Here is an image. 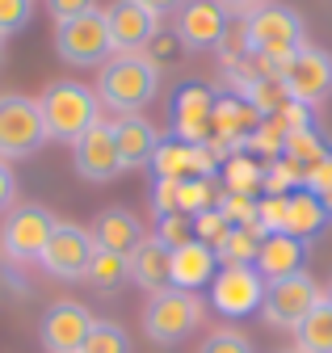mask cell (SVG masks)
Instances as JSON below:
<instances>
[{
  "instance_id": "cell-30",
  "label": "cell",
  "mask_w": 332,
  "mask_h": 353,
  "mask_svg": "<svg viewBox=\"0 0 332 353\" xmlns=\"http://www.w3.org/2000/svg\"><path fill=\"white\" fill-rule=\"evenodd\" d=\"M286 156L295 164H303V176H307V168L328 156V143L315 135V126L311 130H295V135H286Z\"/></svg>"
},
{
  "instance_id": "cell-39",
  "label": "cell",
  "mask_w": 332,
  "mask_h": 353,
  "mask_svg": "<svg viewBox=\"0 0 332 353\" xmlns=\"http://www.w3.org/2000/svg\"><path fill=\"white\" fill-rule=\"evenodd\" d=\"M320 198H324V206H328V214H332V185H328V190H324Z\"/></svg>"
},
{
  "instance_id": "cell-40",
  "label": "cell",
  "mask_w": 332,
  "mask_h": 353,
  "mask_svg": "<svg viewBox=\"0 0 332 353\" xmlns=\"http://www.w3.org/2000/svg\"><path fill=\"white\" fill-rule=\"evenodd\" d=\"M9 286H13V278H9L5 270H0V290H9Z\"/></svg>"
},
{
  "instance_id": "cell-10",
  "label": "cell",
  "mask_w": 332,
  "mask_h": 353,
  "mask_svg": "<svg viewBox=\"0 0 332 353\" xmlns=\"http://www.w3.org/2000/svg\"><path fill=\"white\" fill-rule=\"evenodd\" d=\"M97 244H93V232L89 228H80V223H55L43 256H38V265L59 278V282H76V278H85L89 274V261H93Z\"/></svg>"
},
{
  "instance_id": "cell-5",
  "label": "cell",
  "mask_w": 332,
  "mask_h": 353,
  "mask_svg": "<svg viewBox=\"0 0 332 353\" xmlns=\"http://www.w3.org/2000/svg\"><path fill=\"white\" fill-rule=\"evenodd\" d=\"M47 139L51 135H47L43 110H38L34 97L0 93V160H25Z\"/></svg>"
},
{
  "instance_id": "cell-16",
  "label": "cell",
  "mask_w": 332,
  "mask_h": 353,
  "mask_svg": "<svg viewBox=\"0 0 332 353\" xmlns=\"http://www.w3.org/2000/svg\"><path fill=\"white\" fill-rule=\"evenodd\" d=\"M93 328V312L85 303H55L51 312L43 316V328H38V336H43V349L47 353H80V345H85Z\"/></svg>"
},
{
  "instance_id": "cell-37",
  "label": "cell",
  "mask_w": 332,
  "mask_h": 353,
  "mask_svg": "<svg viewBox=\"0 0 332 353\" xmlns=\"http://www.w3.org/2000/svg\"><path fill=\"white\" fill-rule=\"evenodd\" d=\"M139 5H143L147 13H156V17H169V13H181L185 0H139Z\"/></svg>"
},
{
  "instance_id": "cell-7",
  "label": "cell",
  "mask_w": 332,
  "mask_h": 353,
  "mask_svg": "<svg viewBox=\"0 0 332 353\" xmlns=\"http://www.w3.org/2000/svg\"><path fill=\"white\" fill-rule=\"evenodd\" d=\"M59 219L47 210V206H38V202H25V206H13L5 214V228H0V252H5L9 261L17 265H30L43 256L51 232H55Z\"/></svg>"
},
{
  "instance_id": "cell-28",
  "label": "cell",
  "mask_w": 332,
  "mask_h": 353,
  "mask_svg": "<svg viewBox=\"0 0 332 353\" xmlns=\"http://www.w3.org/2000/svg\"><path fill=\"white\" fill-rule=\"evenodd\" d=\"M244 97L257 105V114H261V118L278 114L286 101H295V97L286 93V84H282V76H278V72H273V76H265V80H257V84H248V88H244Z\"/></svg>"
},
{
  "instance_id": "cell-6",
  "label": "cell",
  "mask_w": 332,
  "mask_h": 353,
  "mask_svg": "<svg viewBox=\"0 0 332 353\" xmlns=\"http://www.w3.org/2000/svg\"><path fill=\"white\" fill-rule=\"evenodd\" d=\"M324 299V290L315 286V278L307 270L299 274H286V278H273L265 282V299H261V320L269 328H286V332H295L307 316H311V307Z\"/></svg>"
},
{
  "instance_id": "cell-41",
  "label": "cell",
  "mask_w": 332,
  "mask_h": 353,
  "mask_svg": "<svg viewBox=\"0 0 332 353\" xmlns=\"http://www.w3.org/2000/svg\"><path fill=\"white\" fill-rule=\"evenodd\" d=\"M324 299H328V303H332V282H328V294H324Z\"/></svg>"
},
{
  "instance_id": "cell-27",
  "label": "cell",
  "mask_w": 332,
  "mask_h": 353,
  "mask_svg": "<svg viewBox=\"0 0 332 353\" xmlns=\"http://www.w3.org/2000/svg\"><path fill=\"white\" fill-rule=\"evenodd\" d=\"M80 353H131V336H127V328L114 324V320H93Z\"/></svg>"
},
{
  "instance_id": "cell-29",
  "label": "cell",
  "mask_w": 332,
  "mask_h": 353,
  "mask_svg": "<svg viewBox=\"0 0 332 353\" xmlns=\"http://www.w3.org/2000/svg\"><path fill=\"white\" fill-rule=\"evenodd\" d=\"M303 190V164H295L286 152L265 164V194H295Z\"/></svg>"
},
{
  "instance_id": "cell-43",
  "label": "cell",
  "mask_w": 332,
  "mask_h": 353,
  "mask_svg": "<svg viewBox=\"0 0 332 353\" xmlns=\"http://www.w3.org/2000/svg\"><path fill=\"white\" fill-rule=\"evenodd\" d=\"M0 55H5V38H0Z\"/></svg>"
},
{
  "instance_id": "cell-31",
  "label": "cell",
  "mask_w": 332,
  "mask_h": 353,
  "mask_svg": "<svg viewBox=\"0 0 332 353\" xmlns=\"http://www.w3.org/2000/svg\"><path fill=\"white\" fill-rule=\"evenodd\" d=\"M156 240L164 248H181L194 240V214H160L156 219Z\"/></svg>"
},
{
  "instance_id": "cell-4",
  "label": "cell",
  "mask_w": 332,
  "mask_h": 353,
  "mask_svg": "<svg viewBox=\"0 0 332 353\" xmlns=\"http://www.w3.org/2000/svg\"><path fill=\"white\" fill-rule=\"evenodd\" d=\"M202 320V303L194 290H156L143 307V332L152 336V345H181Z\"/></svg>"
},
{
  "instance_id": "cell-23",
  "label": "cell",
  "mask_w": 332,
  "mask_h": 353,
  "mask_svg": "<svg viewBox=\"0 0 332 353\" xmlns=\"http://www.w3.org/2000/svg\"><path fill=\"white\" fill-rule=\"evenodd\" d=\"M219 181L227 194H244V198H261L265 194V164L244 156V152H231L223 164H219Z\"/></svg>"
},
{
  "instance_id": "cell-12",
  "label": "cell",
  "mask_w": 332,
  "mask_h": 353,
  "mask_svg": "<svg viewBox=\"0 0 332 353\" xmlns=\"http://www.w3.org/2000/svg\"><path fill=\"white\" fill-rule=\"evenodd\" d=\"M286 93L303 101V105H315L332 93V55L320 51V47H303L299 55H290L282 68H278Z\"/></svg>"
},
{
  "instance_id": "cell-22",
  "label": "cell",
  "mask_w": 332,
  "mask_h": 353,
  "mask_svg": "<svg viewBox=\"0 0 332 353\" xmlns=\"http://www.w3.org/2000/svg\"><path fill=\"white\" fill-rule=\"evenodd\" d=\"M328 206H324V198L320 194H311V190H295L286 198V228L282 232H290V236H299V240H315L324 228H328Z\"/></svg>"
},
{
  "instance_id": "cell-19",
  "label": "cell",
  "mask_w": 332,
  "mask_h": 353,
  "mask_svg": "<svg viewBox=\"0 0 332 353\" xmlns=\"http://www.w3.org/2000/svg\"><path fill=\"white\" fill-rule=\"evenodd\" d=\"M219 274V252L211 244H202V240H189L181 248H173V286L177 290H202V286H211V278Z\"/></svg>"
},
{
  "instance_id": "cell-34",
  "label": "cell",
  "mask_w": 332,
  "mask_h": 353,
  "mask_svg": "<svg viewBox=\"0 0 332 353\" xmlns=\"http://www.w3.org/2000/svg\"><path fill=\"white\" fill-rule=\"evenodd\" d=\"M198 353H257V349H253V341H248L244 332L223 328V332H215V336H206Z\"/></svg>"
},
{
  "instance_id": "cell-38",
  "label": "cell",
  "mask_w": 332,
  "mask_h": 353,
  "mask_svg": "<svg viewBox=\"0 0 332 353\" xmlns=\"http://www.w3.org/2000/svg\"><path fill=\"white\" fill-rule=\"evenodd\" d=\"M219 5H223V13H257L261 5H269V0H219Z\"/></svg>"
},
{
  "instance_id": "cell-1",
  "label": "cell",
  "mask_w": 332,
  "mask_h": 353,
  "mask_svg": "<svg viewBox=\"0 0 332 353\" xmlns=\"http://www.w3.org/2000/svg\"><path fill=\"white\" fill-rule=\"evenodd\" d=\"M160 88V63H152L143 51L135 55H110L97 76V97L101 105L118 114H139Z\"/></svg>"
},
{
  "instance_id": "cell-42",
  "label": "cell",
  "mask_w": 332,
  "mask_h": 353,
  "mask_svg": "<svg viewBox=\"0 0 332 353\" xmlns=\"http://www.w3.org/2000/svg\"><path fill=\"white\" fill-rule=\"evenodd\" d=\"M278 353H299V349H278Z\"/></svg>"
},
{
  "instance_id": "cell-25",
  "label": "cell",
  "mask_w": 332,
  "mask_h": 353,
  "mask_svg": "<svg viewBox=\"0 0 332 353\" xmlns=\"http://www.w3.org/2000/svg\"><path fill=\"white\" fill-rule=\"evenodd\" d=\"M295 349L299 353H332V303L320 299L311 316L295 328Z\"/></svg>"
},
{
  "instance_id": "cell-11",
  "label": "cell",
  "mask_w": 332,
  "mask_h": 353,
  "mask_svg": "<svg viewBox=\"0 0 332 353\" xmlns=\"http://www.w3.org/2000/svg\"><path fill=\"white\" fill-rule=\"evenodd\" d=\"M215 93L206 84H181L173 93V110H169V126H173V139L181 143H211V122H215Z\"/></svg>"
},
{
  "instance_id": "cell-33",
  "label": "cell",
  "mask_w": 332,
  "mask_h": 353,
  "mask_svg": "<svg viewBox=\"0 0 332 353\" xmlns=\"http://www.w3.org/2000/svg\"><path fill=\"white\" fill-rule=\"evenodd\" d=\"M34 17V0H0V38L25 30Z\"/></svg>"
},
{
  "instance_id": "cell-2",
  "label": "cell",
  "mask_w": 332,
  "mask_h": 353,
  "mask_svg": "<svg viewBox=\"0 0 332 353\" xmlns=\"http://www.w3.org/2000/svg\"><path fill=\"white\" fill-rule=\"evenodd\" d=\"M38 110H43L47 135L63 143H76L89 126L101 122V97L80 80H51L47 93L38 97Z\"/></svg>"
},
{
  "instance_id": "cell-36",
  "label": "cell",
  "mask_w": 332,
  "mask_h": 353,
  "mask_svg": "<svg viewBox=\"0 0 332 353\" xmlns=\"http://www.w3.org/2000/svg\"><path fill=\"white\" fill-rule=\"evenodd\" d=\"M13 198H17V176H13L9 160H0V214L13 210Z\"/></svg>"
},
{
  "instance_id": "cell-32",
  "label": "cell",
  "mask_w": 332,
  "mask_h": 353,
  "mask_svg": "<svg viewBox=\"0 0 332 353\" xmlns=\"http://www.w3.org/2000/svg\"><path fill=\"white\" fill-rule=\"evenodd\" d=\"M231 232V223H227V214L215 206V210H202V214H194V240H202V244H219L223 236Z\"/></svg>"
},
{
  "instance_id": "cell-14",
  "label": "cell",
  "mask_w": 332,
  "mask_h": 353,
  "mask_svg": "<svg viewBox=\"0 0 332 353\" xmlns=\"http://www.w3.org/2000/svg\"><path fill=\"white\" fill-rule=\"evenodd\" d=\"M72 160H76V172L85 181H114V176L127 168L118 156V143H114V126L110 122H97L89 126L85 135L72 143Z\"/></svg>"
},
{
  "instance_id": "cell-20",
  "label": "cell",
  "mask_w": 332,
  "mask_h": 353,
  "mask_svg": "<svg viewBox=\"0 0 332 353\" xmlns=\"http://www.w3.org/2000/svg\"><path fill=\"white\" fill-rule=\"evenodd\" d=\"M307 265V240L290 236V232H269L261 240V252H257V270L265 282L273 278H286V274H299Z\"/></svg>"
},
{
  "instance_id": "cell-8",
  "label": "cell",
  "mask_w": 332,
  "mask_h": 353,
  "mask_svg": "<svg viewBox=\"0 0 332 353\" xmlns=\"http://www.w3.org/2000/svg\"><path fill=\"white\" fill-rule=\"evenodd\" d=\"M55 51L63 63L72 68H93V63H105L114 55V42H110V26H105V13L93 9L85 17H72V21H59L55 26Z\"/></svg>"
},
{
  "instance_id": "cell-3",
  "label": "cell",
  "mask_w": 332,
  "mask_h": 353,
  "mask_svg": "<svg viewBox=\"0 0 332 353\" xmlns=\"http://www.w3.org/2000/svg\"><path fill=\"white\" fill-rule=\"evenodd\" d=\"M244 34H248V47L257 55H265L269 63H278V68L307 47L303 42V17L286 5H261L257 13H248Z\"/></svg>"
},
{
  "instance_id": "cell-18",
  "label": "cell",
  "mask_w": 332,
  "mask_h": 353,
  "mask_svg": "<svg viewBox=\"0 0 332 353\" xmlns=\"http://www.w3.org/2000/svg\"><path fill=\"white\" fill-rule=\"evenodd\" d=\"M93 244L97 248H105V252H118V256H131L143 240H147V232H143V223L131 214V210H101L97 219H93Z\"/></svg>"
},
{
  "instance_id": "cell-21",
  "label": "cell",
  "mask_w": 332,
  "mask_h": 353,
  "mask_svg": "<svg viewBox=\"0 0 332 353\" xmlns=\"http://www.w3.org/2000/svg\"><path fill=\"white\" fill-rule=\"evenodd\" d=\"M127 265H131V282L143 286V290H152V294L173 286V248H164L156 236H147V240L127 256Z\"/></svg>"
},
{
  "instance_id": "cell-26",
  "label": "cell",
  "mask_w": 332,
  "mask_h": 353,
  "mask_svg": "<svg viewBox=\"0 0 332 353\" xmlns=\"http://www.w3.org/2000/svg\"><path fill=\"white\" fill-rule=\"evenodd\" d=\"M85 282H89L93 290H101V294H114V290H122V286L131 282V265H127V256L97 248V252H93V261H89Z\"/></svg>"
},
{
  "instance_id": "cell-15",
  "label": "cell",
  "mask_w": 332,
  "mask_h": 353,
  "mask_svg": "<svg viewBox=\"0 0 332 353\" xmlns=\"http://www.w3.org/2000/svg\"><path fill=\"white\" fill-rule=\"evenodd\" d=\"M105 26H110V42L118 55L147 51V42L160 34V17L147 13L139 0H114L105 9Z\"/></svg>"
},
{
  "instance_id": "cell-13",
  "label": "cell",
  "mask_w": 332,
  "mask_h": 353,
  "mask_svg": "<svg viewBox=\"0 0 332 353\" xmlns=\"http://www.w3.org/2000/svg\"><path fill=\"white\" fill-rule=\"evenodd\" d=\"M227 13L219 0H185L181 13H177V38L185 51H215L219 42L227 38Z\"/></svg>"
},
{
  "instance_id": "cell-17",
  "label": "cell",
  "mask_w": 332,
  "mask_h": 353,
  "mask_svg": "<svg viewBox=\"0 0 332 353\" xmlns=\"http://www.w3.org/2000/svg\"><path fill=\"white\" fill-rule=\"evenodd\" d=\"M114 143H118V156L127 168H139V164H152L156 148H160V130L143 118V114H118L114 122Z\"/></svg>"
},
{
  "instance_id": "cell-24",
  "label": "cell",
  "mask_w": 332,
  "mask_h": 353,
  "mask_svg": "<svg viewBox=\"0 0 332 353\" xmlns=\"http://www.w3.org/2000/svg\"><path fill=\"white\" fill-rule=\"evenodd\" d=\"M265 236H269V232L261 228V219L231 228V232L215 244L219 265H257V252H261V240H265Z\"/></svg>"
},
{
  "instance_id": "cell-35",
  "label": "cell",
  "mask_w": 332,
  "mask_h": 353,
  "mask_svg": "<svg viewBox=\"0 0 332 353\" xmlns=\"http://www.w3.org/2000/svg\"><path fill=\"white\" fill-rule=\"evenodd\" d=\"M47 9H51V17H55V26H59V21H72V17L93 13L97 0H47Z\"/></svg>"
},
{
  "instance_id": "cell-9",
  "label": "cell",
  "mask_w": 332,
  "mask_h": 353,
  "mask_svg": "<svg viewBox=\"0 0 332 353\" xmlns=\"http://www.w3.org/2000/svg\"><path fill=\"white\" fill-rule=\"evenodd\" d=\"M265 299V278L257 265H219L211 278V307L227 320H248L261 312Z\"/></svg>"
}]
</instances>
